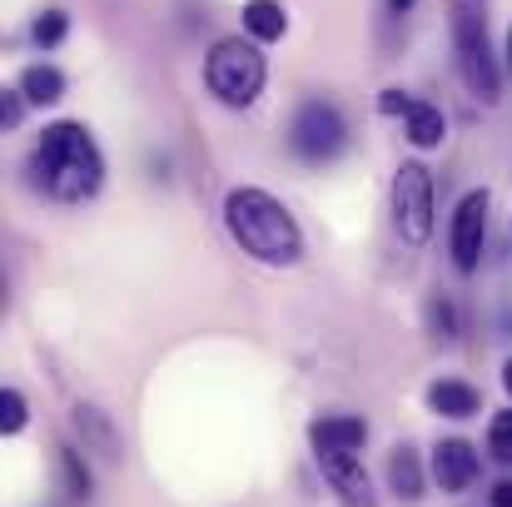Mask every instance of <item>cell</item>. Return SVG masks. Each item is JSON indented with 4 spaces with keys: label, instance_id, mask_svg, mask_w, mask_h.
Masks as SVG:
<instances>
[{
    "label": "cell",
    "instance_id": "1",
    "mask_svg": "<svg viewBox=\"0 0 512 507\" xmlns=\"http://www.w3.org/2000/svg\"><path fill=\"white\" fill-rule=\"evenodd\" d=\"M35 179L60 204H85L105 184V160H100V150H95V140L80 120L45 125V135L35 145Z\"/></svg>",
    "mask_w": 512,
    "mask_h": 507
},
{
    "label": "cell",
    "instance_id": "2",
    "mask_svg": "<svg viewBox=\"0 0 512 507\" xmlns=\"http://www.w3.org/2000/svg\"><path fill=\"white\" fill-rule=\"evenodd\" d=\"M224 224H229V234L239 239V249L254 254L259 264L289 269V264H299V254H304V234H299L294 214H289L269 189H234V194L224 199Z\"/></svg>",
    "mask_w": 512,
    "mask_h": 507
},
{
    "label": "cell",
    "instance_id": "3",
    "mask_svg": "<svg viewBox=\"0 0 512 507\" xmlns=\"http://www.w3.org/2000/svg\"><path fill=\"white\" fill-rule=\"evenodd\" d=\"M448 15H453L458 75L478 100L493 105L503 95V75H498V60H493V45H488V5L483 0H448Z\"/></svg>",
    "mask_w": 512,
    "mask_h": 507
},
{
    "label": "cell",
    "instance_id": "4",
    "mask_svg": "<svg viewBox=\"0 0 512 507\" xmlns=\"http://www.w3.org/2000/svg\"><path fill=\"white\" fill-rule=\"evenodd\" d=\"M264 80H269V65H264L259 45H249V40H219L204 60V85L229 110H249L264 95Z\"/></svg>",
    "mask_w": 512,
    "mask_h": 507
},
{
    "label": "cell",
    "instance_id": "5",
    "mask_svg": "<svg viewBox=\"0 0 512 507\" xmlns=\"http://www.w3.org/2000/svg\"><path fill=\"white\" fill-rule=\"evenodd\" d=\"M348 140V125H343L339 105L334 100H304L294 125H289V145L304 165H329Z\"/></svg>",
    "mask_w": 512,
    "mask_h": 507
},
{
    "label": "cell",
    "instance_id": "6",
    "mask_svg": "<svg viewBox=\"0 0 512 507\" xmlns=\"http://www.w3.org/2000/svg\"><path fill=\"white\" fill-rule=\"evenodd\" d=\"M393 224H398L403 244H413V249H423L433 234V174L418 160L398 165L393 174Z\"/></svg>",
    "mask_w": 512,
    "mask_h": 507
},
{
    "label": "cell",
    "instance_id": "7",
    "mask_svg": "<svg viewBox=\"0 0 512 507\" xmlns=\"http://www.w3.org/2000/svg\"><path fill=\"white\" fill-rule=\"evenodd\" d=\"M483 239H488V189H473L458 199L453 209V229H448V249H453V264L463 274L478 269L483 259Z\"/></svg>",
    "mask_w": 512,
    "mask_h": 507
},
{
    "label": "cell",
    "instance_id": "8",
    "mask_svg": "<svg viewBox=\"0 0 512 507\" xmlns=\"http://www.w3.org/2000/svg\"><path fill=\"white\" fill-rule=\"evenodd\" d=\"M319 468H324L329 488L343 498V507H378L373 483H368V473H363V463H358L353 453H324V458H319Z\"/></svg>",
    "mask_w": 512,
    "mask_h": 507
},
{
    "label": "cell",
    "instance_id": "9",
    "mask_svg": "<svg viewBox=\"0 0 512 507\" xmlns=\"http://www.w3.org/2000/svg\"><path fill=\"white\" fill-rule=\"evenodd\" d=\"M433 478H438L443 493H463V488H473V478H478V453H473V443H463V438H443V443L433 448Z\"/></svg>",
    "mask_w": 512,
    "mask_h": 507
},
{
    "label": "cell",
    "instance_id": "10",
    "mask_svg": "<svg viewBox=\"0 0 512 507\" xmlns=\"http://www.w3.org/2000/svg\"><path fill=\"white\" fill-rule=\"evenodd\" d=\"M363 438H368V423L353 418V413H334V418H314L309 423V443L319 448V458L324 453H358Z\"/></svg>",
    "mask_w": 512,
    "mask_h": 507
},
{
    "label": "cell",
    "instance_id": "11",
    "mask_svg": "<svg viewBox=\"0 0 512 507\" xmlns=\"http://www.w3.org/2000/svg\"><path fill=\"white\" fill-rule=\"evenodd\" d=\"M428 408L443 413V418H473L483 408V393L473 383H458V378H438L428 388Z\"/></svg>",
    "mask_w": 512,
    "mask_h": 507
},
{
    "label": "cell",
    "instance_id": "12",
    "mask_svg": "<svg viewBox=\"0 0 512 507\" xmlns=\"http://www.w3.org/2000/svg\"><path fill=\"white\" fill-rule=\"evenodd\" d=\"M244 30L254 35V40H284V30H289V15H284V5L279 0H244Z\"/></svg>",
    "mask_w": 512,
    "mask_h": 507
},
{
    "label": "cell",
    "instance_id": "13",
    "mask_svg": "<svg viewBox=\"0 0 512 507\" xmlns=\"http://www.w3.org/2000/svg\"><path fill=\"white\" fill-rule=\"evenodd\" d=\"M403 120H408V140H413L418 150H433V145H443V135H448L443 110L428 105V100H413V110H408Z\"/></svg>",
    "mask_w": 512,
    "mask_h": 507
},
{
    "label": "cell",
    "instance_id": "14",
    "mask_svg": "<svg viewBox=\"0 0 512 507\" xmlns=\"http://www.w3.org/2000/svg\"><path fill=\"white\" fill-rule=\"evenodd\" d=\"M20 95L30 105H55V100H65V75L55 65H30L20 75Z\"/></svg>",
    "mask_w": 512,
    "mask_h": 507
},
{
    "label": "cell",
    "instance_id": "15",
    "mask_svg": "<svg viewBox=\"0 0 512 507\" xmlns=\"http://www.w3.org/2000/svg\"><path fill=\"white\" fill-rule=\"evenodd\" d=\"M388 483H393V493L398 498H423V468H418V453L413 448H393V458H388Z\"/></svg>",
    "mask_w": 512,
    "mask_h": 507
},
{
    "label": "cell",
    "instance_id": "16",
    "mask_svg": "<svg viewBox=\"0 0 512 507\" xmlns=\"http://www.w3.org/2000/svg\"><path fill=\"white\" fill-rule=\"evenodd\" d=\"M65 30H70V15L60 10V5H50L45 15H35V25H30V35H35V45H60L65 40Z\"/></svg>",
    "mask_w": 512,
    "mask_h": 507
},
{
    "label": "cell",
    "instance_id": "17",
    "mask_svg": "<svg viewBox=\"0 0 512 507\" xmlns=\"http://www.w3.org/2000/svg\"><path fill=\"white\" fill-rule=\"evenodd\" d=\"M75 428H80L85 438H95V443L105 448V458H120V453H115V433H110V423H105L95 408H85V403H80V408H75Z\"/></svg>",
    "mask_w": 512,
    "mask_h": 507
},
{
    "label": "cell",
    "instance_id": "18",
    "mask_svg": "<svg viewBox=\"0 0 512 507\" xmlns=\"http://www.w3.org/2000/svg\"><path fill=\"white\" fill-rule=\"evenodd\" d=\"M60 468H65L70 493H75V498H90V468L80 463V453H75V448H60Z\"/></svg>",
    "mask_w": 512,
    "mask_h": 507
},
{
    "label": "cell",
    "instance_id": "19",
    "mask_svg": "<svg viewBox=\"0 0 512 507\" xmlns=\"http://www.w3.org/2000/svg\"><path fill=\"white\" fill-rule=\"evenodd\" d=\"M488 453H493L498 463H512V408L493 418V428H488Z\"/></svg>",
    "mask_w": 512,
    "mask_h": 507
},
{
    "label": "cell",
    "instance_id": "20",
    "mask_svg": "<svg viewBox=\"0 0 512 507\" xmlns=\"http://www.w3.org/2000/svg\"><path fill=\"white\" fill-rule=\"evenodd\" d=\"M25 418H30V413H25V398H20L15 388H5V393H0V433H20Z\"/></svg>",
    "mask_w": 512,
    "mask_h": 507
},
{
    "label": "cell",
    "instance_id": "21",
    "mask_svg": "<svg viewBox=\"0 0 512 507\" xmlns=\"http://www.w3.org/2000/svg\"><path fill=\"white\" fill-rule=\"evenodd\" d=\"M428 324H433L438 338H458V309H453V299H433L428 304Z\"/></svg>",
    "mask_w": 512,
    "mask_h": 507
},
{
    "label": "cell",
    "instance_id": "22",
    "mask_svg": "<svg viewBox=\"0 0 512 507\" xmlns=\"http://www.w3.org/2000/svg\"><path fill=\"white\" fill-rule=\"evenodd\" d=\"M378 110H383V115H408V110H413V95H403V90H383V95H378Z\"/></svg>",
    "mask_w": 512,
    "mask_h": 507
},
{
    "label": "cell",
    "instance_id": "23",
    "mask_svg": "<svg viewBox=\"0 0 512 507\" xmlns=\"http://www.w3.org/2000/svg\"><path fill=\"white\" fill-rule=\"evenodd\" d=\"M20 100H25L20 90H5V95H0V120H5V125H20V115H25Z\"/></svg>",
    "mask_w": 512,
    "mask_h": 507
},
{
    "label": "cell",
    "instance_id": "24",
    "mask_svg": "<svg viewBox=\"0 0 512 507\" xmlns=\"http://www.w3.org/2000/svg\"><path fill=\"white\" fill-rule=\"evenodd\" d=\"M493 507H512V478H508V483H498V488H493Z\"/></svg>",
    "mask_w": 512,
    "mask_h": 507
},
{
    "label": "cell",
    "instance_id": "25",
    "mask_svg": "<svg viewBox=\"0 0 512 507\" xmlns=\"http://www.w3.org/2000/svg\"><path fill=\"white\" fill-rule=\"evenodd\" d=\"M388 10H393V15H403V10H413V0H388Z\"/></svg>",
    "mask_w": 512,
    "mask_h": 507
},
{
    "label": "cell",
    "instance_id": "26",
    "mask_svg": "<svg viewBox=\"0 0 512 507\" xmlns=\"http://www.w3.org/2000/svg\"><path fill=\"white\" fill-rule=\"evenodd\" d=\"M503 383H508V393H512V358H508V368H503Z\"/></svg>",
    "mask_w": 512,
    "mask_h": 507
},
{
    "label": "cell",
    "instance_id": "27",
    "mask_svg": "<svg viewBox=\"0 0 512 507\" xmlns=\"http://www.w3.org/2000/svg\"><path fill=\"white\" fill-rule=\"evenodd\" d=\"M508 55H512V30H508Z\"/></svg>",
    "mask_w": 512,
    "mask_h": 507
}]
</instances>
